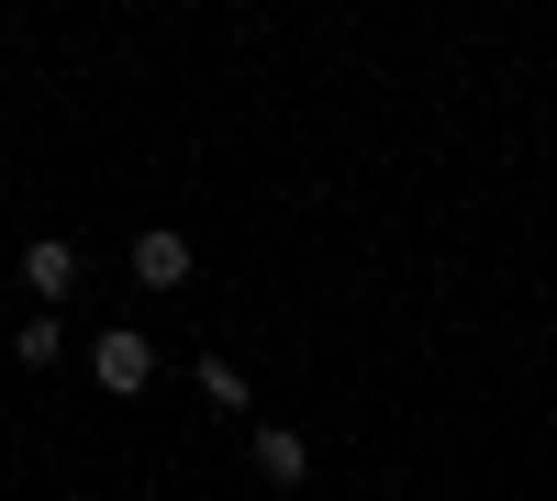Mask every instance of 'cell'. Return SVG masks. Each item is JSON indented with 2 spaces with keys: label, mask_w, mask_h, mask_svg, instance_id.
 <instances>
[{
  "label": "cell",
  "mask_w": 557,
  "mask_h": 501,
  "mask_svg": "<svg viewBox=\"0 0 557 501\" xmlns=\"http://www.w3.org/2000/svg\"><path fill=\"white\" fill-rule=\"evenodd\" d=\"M246 458H257L268 490H301V479H312V435H301V424H257V435H246Z\"/></svg>",
  "instance_id": "obj_3"
},
{
  "label": "cell",
  "mask_w": 557,
  "mask_h": 501,
  "mask_svg": "<svg viewBox=\"0 0 557 501\" xmlns=\"http://www.w3.org/2000/svg\"><path fill=\"white\" fill-rule=\"evenodd\" d=\"M23 290H34V312H57V301L78 290V246H67V235H34V246H23Z\"/></svg>",
  "instance_id": "obj_4"
},
{
  "label": "cell",
  "mask_w": 557,
  "mask_h": 501,
  "mask_svg": "<svg viewBox=\"0 0 557 501\" xmlns=\"http://www.w3.org/2000/svg\"><path fill=\"white\" fill-rule=\"evenodd\" d=\"M78 356H89V379H101L112 401H146V379H157V346L134 335V324H112V335H89Z\"/></svg>",
  "instance_id": "obj_1"
},
{
  "label": "cell",
  "mask_w": 557,
  "mask_h": 501,
  "mask_svg": "<svg viewBox=\"0 0 557 501\" xmlns=\"http://www.w3.org/2000/svg\"><path fill=\"white\" fill-rule=\"evenodd\" d=\"M190 390L212 401V413H246V401H257V390H246V368H235V356H190Z\"/></svg>",
  "instance_id": "obj_5"
},
{
  "label": "cell",
  "mask_w": 557,
  "mask_h": 501,
  "mask_svg": "<svg viewBox=\"0 0 557 501\" xmlns=\"http://www.w3.org/2000/svg\"><path fill=\"white\" fill-rule=\"evenodd\" d=\"M190 279H201L190 235H178V223H146V235H134V290H190Z\"/></svg>",
  "instance_id": "obj_2"
},
{
  "label": "cell",
  "mask_w": 557,
  "mask_h": 501,
  "mask_svg": "<svg viewBox=\"0 0 557 501\" xmlns=\"http://www.w3.org/2000/svg\"><path fill=\"white\" fill-rule=\"evenodd\" d=\"M12 356H23V368H67L78 346H67V324H57V312H34V324L12 335Z\"/></svg>",
  "instance_id": "obj_6"
}]
</instances>
